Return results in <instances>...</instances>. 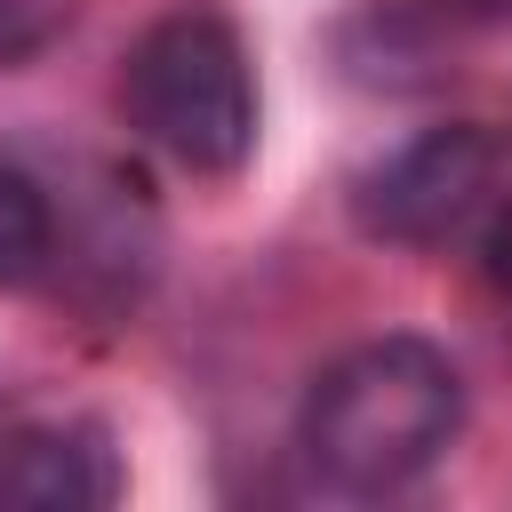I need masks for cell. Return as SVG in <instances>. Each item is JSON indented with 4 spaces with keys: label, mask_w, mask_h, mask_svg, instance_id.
<instances>
[{
    "label": "cell",
    "mask_w": 512,
    "mask_h": 512,
    "mask_svg": "<svg viewBox=\"0 0 512 512\" xmlns=\"http://www.w3.org/2000/svg\"><path fill=\"white\" fill-rule=\"evenodd\" d=\"M48 248H56V208H48V192H40L16 160H0V288H24V280L48 264Z\"/></svg>",
    "instance_id": "obj_5"
},
{
    "label": "cell",
    "mask_w": 512,
    "mask_h": 512,
    "mask_svg": "<svg viewBox=\"0 0 512 512\" xmlns=\"http://www.w3.org/2000/svg\"><path fill=\"white\" fill-rule=\"evenodd\" d=\"M120 496L112 432L88 416H40L0 432V512H104Z\"/></svg>",
    "instance_id": "obj_4"
},
{
    "label": "cell",
    "mask_w": 512,
    "mask_h": 512,
    "mask_svg": "<svg viewBox=\"0 0 512 512\" xmlns=\"http://www.w3.org/2000/svg\"><path fill=\"white\" fill-rule=\"evenodd\" d=\"M120 104H128V128L192 176H232L256 152L248 40L208 0H184L160 24H144V40L128 48V72H120Z\"/></svg>",
    "instance_id": "obj_2"
},
{
    "label": "cell",
    "mask_w": 512,
    "mask_h": 512,
    "mask_svg": "<svg viewBox=\"0 0 512 512\" xmlns=\"http://www.w3.org/2000/svg\"><path fill=\"white\" fill-rule=\"evenodd\" d=\"M88 0H0V64H32L48 56L72 24H80Z\"/></svg>",
    "instance_id": "obj_6"
},
{
    "label": "cell",
    "mask_w": 512,
    "mask_h": 512,
    "mask_svg": "<svg viewBox=\"0 0 512 512\" xmlns=\"http://www.w3.org/2000/svg\"><path fill=\"white\" fill-rule=\"evenodd\" d=\"M488 184H496V136L480 120H448L360 176V224L400 248H440L480 216Z\"/></svg>",
    "instance_id": "obj_3"
},
{
    "label": "cell",
    "mask_w": 512,
    "mask_h": 512,
    "mask_svg": "<svg viewBox=\"0 0 512 512\" xmlns=\"http://www.w3.org/2000/svg\"><path fill=\"white\" fill-rule=\"evenodd\" d=\"M456 424H464L456 360L424 336H368L312 376L296 408V448L312 456L320 480L352 496H392L448 456Z\"/></svg>",
    "instance_id": "obj_1"
},
{
    "label": "cell",
    "mask_w": 512,
    "mask_h": 512,
    "mask_svg": "<svg viewBox=\"0 0 512 512\" xmlns=\"http://www.w3.org/2000/svg\"><path fill=\"white\" fill-rule=\"evenodd\" d=\"M472 16H488V24H512V0H464Z\"/></svg>",
    "instance_id": "obj_8"
},
{
    "label": "cell",
    "mask_w": 512,
    "mask_h": 512,
    "mask_svg": "<svg viewBox=\"0 0 512 512\" xmlns=\"http://www.w3.org/2000/svg\"><path fill=\"white\" fill-rule=\"evenodd\" d=\"M480 272H488V288H504L512 296V200L488 216V232H480Z\"/></svg>",
    "instance_id": "obj_7"
}]
</instances>
